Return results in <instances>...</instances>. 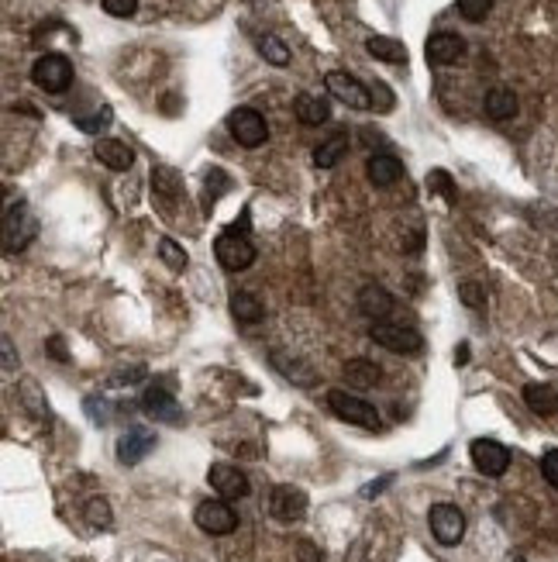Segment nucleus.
<instances>
[{"label": "nucleus", "mask_w": 558, "mask_h": 562, "mask_svg": "<svg viewBox=\"0 0 558 562\" xmlns=\"http://www.w3.org/2000/svg\"><path fill=\"white\" fill-rule=\"evenodd\" d=\"M327 408L334 410L342 421L366 428V431H380V425H383L380 421V410L372 408L369 401H362V397L348 393V390H327Z\"/></svg>", "instance_id": "f257e3e1"}, {"label": "nucleus", "mask_w": 558, "mask_h": 562, "mask_svg": "<svg viewBox=\"0 0 558 562\" xmlns=\"http://www.w3.org/2000/svg\"><path fill=\"white\" fill-rule=\"evenodd\" d=\"M214 253H217V263L224 266L228 272H242L249 270L252 263H255V245L249 242V235L238 232V225L228 228V232L217 235V242H214Z\"/></svg>", "instance_id": "f03ea898"}, {"label": "nucleus", "mask_w": 558, "mask_h": 562, "mask_svg": "<svg viewBox=\"0 0 558 562\" xmlns=\"http://www.w3.org/2000/svg\"><path fill=\"white\" fill-rule=\"evenodd\" d=\"M32 79H35V87L45 90V94H62L73 83V62L66 56H59V52H45L41 59H35Z\"/></svg>", "instance_id": "7ed1b4c3"}, {"label": "nucleus", "mask_w": 558, "mask_h": 562, "mask_svg": "<svg viewBox=\"0 0 558 562\" xmlns=\"http://www.w3.org/2000/svg\"><path fill=\"white\" fill-rule=\"evenodd\" d=\"M369 338L383 349L397 352V355H421L424 349V338L421 331L407 328V325H393V321H380L369 328Z\"/></svg>", "instance_id": "20e7f679"}, {"label": "nucleus", "mask_w": 558, "mask_h": 562, "mask_svg": "<svg viewBox=\"0 0 558 562\" xmlns=\"http://www.w3.org/2000/svg\"><path fill=\"white\" fill-rule=\"evenodd\" d=\"M39 232L35 214L28 211V204H11L4 214V253H21Z\"/></svg>", "instance_id": "39448f33"}, {"label": "nucleus", "mask_w": 558, "mask_h": 562, "mask_svg": "<svg viewBox=\"0 0 558 562\" xmlns=\"http://www.w3.org/2000/svg\"><path fill=\"white\" fill-rule=\"evenodd\" d=\"M228 132L238 145H245V149H259L266 138H270V124H266V117L259 115L255 107H238L228 115Z\"/></svg>", "instance_id": "423d86ee"}, {"label": "nucleus", "mask_w": 558, "mask_h": 562, "mask_svg": "<svg viewBox=\"0 0 558 562\" xmlns=\"http://www.w3.org/2000/svg\"><path fill=\"white\" fill-rule=\"evenodd\" d=\"M193 521L207 535H232L238 528V514H234V507L228 501H204L193 511Z\"/></svg>", "instance_id": "0eeeda50"}, {"label": "nucleus", "mask_w": 558, "mask_h": 562, "mask_svg": "<svg viewBox=\"0 0 558 562\" xmlns=\"http://www.w3.org/2000/svg\"><path fill=\"white\" fill-rule=\"evenodd\" d=\"M427 524H431V535L442 545H459L465 535V514L455 504H435L431 514H427Z\"/></svg>", "instance_id": "6e6552de"}, {"label": "nucleus", "mask_w": 558, "mask_h": 562, "mask_svg": "<svg viewBox=\"0 0 558 562\" xmlns=\"http://www.w3.org/2000/svg\"><path fill=\"white\" fill-rule=\"evenodd\" d=\"M325 87H327L331 97H338L342 104L355 107V111H369V107H372V97H369L366 87H362L355 77L342 73V69H331V73L325 77Z\"/></svg>", "instance_id": "1a4fd4ad"}, {"label": "nucleus", "mask_w": 558, "mask_h": 562, "mask_svg": "<svg viewBox=\"0 0 558 562\" xmlns=\"http://www.w3.org/2000/svg\"><path fill=\"white\" fill-rule=\"evenodd\" d=\"M469 456H472V463H476L482 476H503L510 469V448L493 442V438H476Z\"/></svg>", "instance_id": "9d476101"}, {"label": "nucleus", "mask_w": 558, "mask_h": 562, "mask_svg": "<svg viewBox=\"0 0 558 562\" xmlns=\"http://www.w3.org/2000/svg\"><path fill=\"white\" fill-rule=\"evenodd\" d=\"M270 514L276 521H300L307 514V493L297 486H272L270 493Z\"/></svg>", "instance_id": "9b49d317"}, {"label": "nucleus", "mask_w": 558, "mask_h": 562, "mask_svg": "<svg viewBox=\"0 0 558 562\" xmlns=\"http://www.w3.org/2000/svg\"><path fill=\"white\" fill-rule=\"evenodd\" d=\"M207 480H211V486L221 493V501H238V497L249 493V476L232 463H214L211 473H207Z\"/></svg>", "instance_id": "f8f14e48"}, {"label": "nucleus", "mask_w": 558, "mask_h": 562, "mask_svg": "<svg viewBox=\"0 0 558 562\" xmlns=\"http://www.w3.org/2000/svg\"><path fill=\"white\" fill-rule=\"evenodd\" d=\"M424 56H427L431 66H452V62H459L465 56V41L455 32H438V35L427 39Z\"/></svg>", "instance_id": "ddd939ff"}, {"label": "nucleus", "mask_w": 558, "mask_h": 562, "mask_svg": "<svg viewBox=\"0 0 558 562\" xmlns=\"http://www.w3.org/2000/svg\"><path fill=\"white\" fill-rule=\"evenodd\" d=\"M155 448V435L152 431H145V428H132V431H124L121 438H117V459L124 465H138L149 452Z\"/></svg>", "instance_id": "4468645a"}, {"label": "nucleus", "mask_w": 558, "mask_h": 562, "mask_svg": "<svg viewBox=\"0 0 558 562\" xmlns=\"http://www.w3.org/2000/svg\"><path fill=\"white\" fill-rule=\"evenodd\" d=\"M142 410L155 418V421H179V404H176L173 390L169 387H149L145 397H142Z\"/></svg>", "instance_id": "2eb2a0df"}, {"label": "nucleus", "mask_w": 558, "mask_h": 562, "mask_svg": "<svg viewBox=\"0 0 558 562\" xmlns=\"http://www.w3.org/2000/svg\"><path fill=\"white\" fill-rule=\"evenodd\" d=\"M94 155L107 166V170H114V173H124V170H132V162H135V152L124 145V142H117V138H100L96 142Z\"/></svg>", "instance_id": "dca6fc26"}, {"label": "nucleus", "mask_w": 558, "mask_h": 562, "mask_svg": "<svg viewBox=\"0 0 558 562\" xmlns=\"http://www.w3.org/2000/svg\"><path fill=\"white\" fill-rule=\"evenodd\" d=\"M366 176L372 187H393L404 176V162L397 155H372L366 162Z\"/></svg>", "instance_id": "f3484780"}, {"label": "nucleus", "mask_w": 558, "mask_h": 562, "mask_svg": "<svg viewBox=\"0 0 558 562\" xmlns=\"http://www.w3.org/2000/svg\"><path fill=\"white\" fill-rule=\"evenodd\" d=\"M359 310H362L366 318H372V321H383L386 314L393 310V297H389L386 287H380V283H366V287L359 290Z\"/></svg>", "instance_id": "a211bd4d"}, {"label": "nucleus", "mask_w": 558, "mask_h": 562, "mask_svg": "<svg viewBox=\"0 0 558 562\" xmlns=\"http://www.w3.org/2000/svg\"><path fill=\"white\" fill-rule=\"evenodd\" d=\"M228 308H232L234 321H242V325H259V321L266 318L262 300H259L252 290H234L232 300H228Z\"/></svg>", "instance_id": "6ab92c4d"}, {"label": "nucleus", "mask_w": 558, "mask_h": 562, "mask_svg": "<svg viewBox=\"0 0 558 562\" xmlns=\"http://www.w3.org/2000/svg\"><path fill=\"white\" fill-rule=\"evenodd\" d=\"M482 107H486V117H493V121H510L517 115V94L507 87H493L482 100Z\"/></svg>", "instance_id": "aec40b11"}, {"label": "nucleus", "mask_w": 558, "mask_h": 562, "mask_svg": "<svg viewBox=\"0 0 558 562\" xmlns=\"http://www.w3.org/2000/svg\"><path fill=\"white\" fill-rule=\"evenodd\" d=\"M345 380L359 390H372V387H380L383 369L376 366V363H369V359H348L345 363Z\"/></svg>", "instance_id": "412c9836"}, {"label": "nucleus", "mask_w": 558, "mask_h": 562, "mask_svg": "<svg viewBox=\"0 0 558 562\" xmlns=\"http://www.w3.org/2000/svg\"><path fill=\"white\" fill-rule=\"evenodd\" d=\"M293 115L297 121H304V124H325L327 117H331V107H327V100L314 97V94H300V97L293 100Z\"/></svg>", "instance_id": "4be33fe9"}, {"label": "nucleus", "mask_w": 558, "mask_h": 562, "mask_svg": "<svg viewBox=\"0 0 558 562\" xmlns=\"http://www.w3.org/2000/svg\"><path fill=\"white\" fill-rule=\"evenodd\" d=\"M366 52L380 62H393V66H407V49L404 41L397 39H386V35H372L366 41Z\"/></svg>", "instance_id": "5701e85b"}, {"label": "nucleus", "mask_w": 558, "mask_h": 562, "mask_svg": "<svg viewBox=\"0 0 558 562\" xmlns=\"http://www.w3.org/2000/svg\"><path fill=\"white\" fill-rule=\"evenodd\" d=\"M524 401H527V408L541 414V418H552L558 410V393L552 387H541V383H527L524 387Z\"/></svg>", "instance_id": "b1692460"}, {"label": "nucleus", "mask_w": 558, "mask_h": 562, "mask_svg": "<svg viewBox=\"0 0 558 562\" xmlns=\"http://www.w3.org/2000/svg\"><path fill=\"white\" fill-rule=\"evenodd\" d=\"M345 152H348V135L338 132V135H331L327 142H321V145L314 149V166H317V170H331V166H338V159Z\"/></svg>", "instance_id": "393cba45"}, {"label": "nucleus", "mask_w": 558, "mask_h": 562, "mask_svg": "<svg viewBox=\"0 0 558 562\" xmlns=\"http://www.w3.org/2000/svg\"><path fill=\"white\" fill-rule=\"evenodd\" d=\"M159 259H162V263L176 272H183L187 270V263H190L187 249H183L179 242H173V238H162V242H159Z\"/></svg>", "instance_id": "a878e982"}, {"label": "nucleus", "mask_w": 558, "mask_h": 562, "mask_svg": "<svg viewBox=\"0 0 558 562\" xmlns=\"http://www.w3.org/2000/svg\"><path fill=\"white\" fill-rule=\"evenodd\" d=\"M83 514H87V521L94 524V528H111V524H114L111 504H107L104 497H90V501H87V507H83Z\"/></svg>", "instance_id": "bb28decb"}, {"label": "nucleus", "mask_w": 558, "mask_h": 562, "mask_svg": "<svg viewBox=\"0 0 558 562\" xmlns=\"http://www.w3.org/2000/svg\"><path fill=\"white\" fill-rule=\"evenodd\" d=\"M259 52H262L266 62H272V66H287L289 62V49L276 39V35H262V39H259Z\"/></svg>", "instance_id": "cd10ccee"}, {"label": "nucleus", "mask_w": 558, "mask_h": 562, "mask_svg": "<svg viewBox=\"0 0 558 562\" xmlns=\"http://www.w3.org/2000/svg\"><path fill=\"white\" fill-rule=\"evenodd\" d=\"M459 11H462L465 21L480 24V21L489 18V11H493V0H459Z\"/></svg>", "instance_id": "c85d7f7f"}, {"label": "nucleus", "mask_w": 558, "mask_h": 562, "mask_svg": "<svg viewBox=\"0 0 558 562\" xmlns=\"http://www.w3.org/2000/svg\"><path fill=\"white\" fill-rule=\"evenodd\" d=\"M427 187H431L435 194H442L448 204H455V187H452V176L444 173V170H435V173L427 176Z\"/></svg>", "instance_id": "c756f323"}, {"label": "nucleus", "mask_w": 558, "mask_h": 562, "mask_svg": "<svg viewBox=\"0 0 558 562\" xmlns=\"http://www.w3.org/2000/svg\"><path fill=\"white\" fill-rule=\"evenodd\" d=\"M541 476L548 480V486L558 490V448H548V452L541 456Z\"/></svg>", "instance_id": "7c9ffc66"}, {"label": "nucleus", "mask_w": 558, "mask_h": 562, "mask_svg": "<svg viewBox=\"0 0 558 562\" xmlns=\"http://www.w3.org/2000/svg\"><path fill=\"white\" fill-rule=\"evenodd\" d=\"M100 4L111 18H132L138 11V0H100Z\"/></svg>", "instance_id": "2f4dec72"}, {"label": "nucleus", "mask_w": 558, "mask_h": 562, "mask_svg": "<svg viewBox=\"0 0 558 562\" xmlns=\"http://www.w3.org/2000/svg\"><path fill=\"white\" fill-rule=\"evenodd\" d=\"M107 124H111V107H104L100 115L79 117V128H83V132H90V135H96V132H104Z\"/></svg>", "instance_id": "473e14b6"}, {"label": "nucleus", "mask_w": 558, "mask_h": 562, "mask_svg": "<svg viewBox=\"0 0 558 562\" xmlns=\"http://www.w3.org/2000/svg\"><path fill=\"white\" fill-rule=\"evenodd\" d=\"M459 293H462V304H465V308L480 310L482 304H486V297H482V287H480V283H462V287H459Z\"/></svg>", "instance_id": "72a5a7b5"}, {"label": "nucleus", "mask_w": 558, "mask_h": 562, "mask_svg": "<svg viewBox=\"0 0 558 562\" xmlns=\"http://www.w3.org/2000/svg\"><path fill=\"white\" fill-rule=\"evenodd\" d=\"M297 559L300 562H325V556H321L307 539H300V542H297Z\"/></svg>", "instance_id": "f704fd0d"}, {"label": "nucleus", "mask_w": 558, "mask_h": 562, "mask_svg": "<svg viewBox=\"0 0 558 562\" xmlns=\"http://www.w3.org/2000/svg\"><path fill=\"white\" fill-rule=\"evenodd\" d=\"M393 484V476H383V480H372V484L366 486V490H362V497H376V493H383L386 486Z\"/></svg>", "instance_id": "c9c22d12"}, {"label": "nucleus", "mask_w": 558, "mask_h": 562, "mask_svg": "<svg viewBox=\"0 0 558 562\" xmlns=\"http://www.w3.org/2000/svg\"><path fill=\"white\" fill-rule=\"evenodd\" d=\"M372 94H380V107H383V111L393 107V97H389V90H386L383 83H376V87H372Z\"/></svg>", "instance_id": "e433bc0d"}, {"label": "nucleus", "mask_w": 558, "mask_h": 562, "mask_svg": "<svg viewBox=\"0 0 558 562\" xmlns=\"http://www.w3.org/2000/svg\"><path fill=\"white\" fill-rule=\"evenodd\" d=\"M0 345H4V369L11 373V369H14V352H11V338H4Z\"/></svg>", "instance_id": "4c0bfd02"}, {"label": "nucleus", "mask_w": 558, "mask_h": 562, "mask_svg": "<svg viewBox=\"0 0 558 562\" xmlns=\"http://www.w3.org/2000/svg\"><path fill=\"white\" fill-rule=\"evenodd\" d=\"M49 352H52V359H59V363H66V359H69V355L62 352V342H59V338H49Z\"/></svg>", "instance_id": "58836bf2"}, {"label": "nucleus", "mask_w": 558, "mask_h": 562, "mask_svg": "<svg viewBox=\"0 0 558 562\" xmlns=\"http://www.w3.org/2000/svg\"><path fill=\"white\" fill-rule=\"evenodd\" d=\"M469 359V345H459V352H455V363H465Z\"/></svg>", "instance_id": "ea45409f"}, {"label": "nucleus", "mask_w": 558, "mask_h": 562, "mask_svg": "<svg viewBox=\"0 0 558 562\" xmlns=\"http://www.w3.org/2000/svg\"><path fill=\"white\" fill-rule=\"evenodd\" d=\"M514 562H524V559H514Z\"/></svg>", "instance_id": "a19ab883"}]
</instances>
